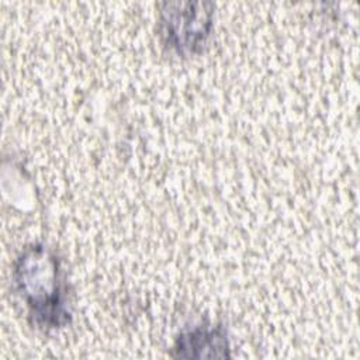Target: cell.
<instances>
[{
  "label": "cell",
  "instance_id": "1",
  "mask_svg": "<svg viewBox=\"0 0 360 360\" xmlns=\"http://www.w3.org/2000/svg\"><path fill=\"white\" fill-rule=\"evenodd\" d=\"M14 284L38 328L56 329L70 321L60 264L46 246L31 245L17 257Z\"/></svg>",
  "mask_w": 360,
  "mask_h": 360
},
{
  "label": "cell",
  "instance_id": "2",
  "mask_svg": "<svg viewBox=\"0 0 360 360\" xmlns=\"http://www.w3.org/2000/svg\"><path fill=\"white\" fill-rule=\"evenodd\" d=\"M214 7L202 1H166L160 4L159 25L165 42L177 53L200 52L212 28Z\"/></svg>",
  "mask_w": 360,
  "mask_h": 360
},
{
  "label": "cell",
  "instance_id": "3",
  "mask_svg": "<svg viewBox=\"0 0 360 360\" xmlns=\"http://www.w3.org/2000/svg\"><path fill=\"white\" fill-rule=\"evenodd\" d=\"M174 357L210 359L229 357V340L221 325H198L183 332L173 346Z\"/></svg>",
  "mask_w": 360,
  "mask_h": 360
}]
</instances>
